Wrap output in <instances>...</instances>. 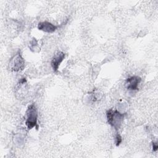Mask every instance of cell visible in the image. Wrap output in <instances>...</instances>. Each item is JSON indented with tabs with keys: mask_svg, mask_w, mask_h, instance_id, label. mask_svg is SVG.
Instances as JSON below:
<instances>
[{
	"mask_svg": "<svg viewBox=\"0 0 158 158\" xmlns=\"http://www.w3.org/2000/svg\"><path fill=\"white\" fill-rule=\"evenodd\" d=\"M65 57V54L61 51H58L53 57L51 60V66L54 72L57 71L59 66Z\"/></svg>",
	"mask_w": 158,
	"mask_h": 158,
	"instance_id": "277c9868",
	"label": "cell"
},
{
	"mask_svg": "<svg viewBox=\"0 0 158 158\" xmlns=\"http://www.w3.org/2000/svg\"><path fill=\"white\" fill-rule=\"evenodd\" d=\"M141 81V78L137 76L129 77L126 80V86L128 90L135 91L138 89V86Z\"/></svg>",
	"mask_w": 158,
	"mask_h": 158,
	"instance_id": "3957f363",
	"label": "cell"
},
{
	"mask_svg": "<svg viewBox=\"0 0 158 158\" xmlns=\"http://www.w3.org/2000/svg\"><path fill=\"white\" fill-rule=\"evenodd\" d=\"M38 28L40 30H41L47 33H52L57 29V27L50 22L45 21V22H42L39 23L38 25Z\"/></svg>",
	"mask_w": 158,
	"mask_h": 158,
	"instance_id": "8992f818",
	"label": "cell"
},
{
	"mask_svg": "<svg viewBox=\"0 0 158 158\" xmlns=\"http://www.w3.org/2000/svg\"><path fill=\"white\" fill-rule=\"evenodd\" d=\"M24 67V61L20 54H17L12 61V69L14 71L22 70Z\"/></svg>",
	"mask_w": 158,
	"mask_h": 158,
	"instance_id": "5b68a950",
	"label": "cell"
},
{
	"mask_svg": "<svg viewBox=\"0 0 158 158\" xmlns=\"http://www.w3.org/2000/svg\"><path fill=\"white\" fill-rule=\"evenodd\" d=\"M106 116L109 123L112 125L115 130H118L124 118V114L118 111L110 109L107 111Z\"/></svg>",
	"mask_w": 158,
	"mask_h": 158,
	"instance_id": "6da1fadb",
	"label": "cell"
},
{
	"mask_svg": "<svg viewBox=\"0 0 158 158\" xmlns=\"http://www.w3.org/2000/svg\"><path fill=\"white\" fill-rule=\"evenodd\" d=\"M122 137L120 136V135L119 134H117V135L115 136V143L117 146L120 145V144L122 142Z\"/></svg>",
	"mask_w": 158,
	"mask_h": 158,
	"instance_id": "52a82bcc",
	"label": "cell"
},
{
	"mask_svg": "<svg viewBox=\"0 0 158 158\" xmlns=\"http://www.w3.org/2000/svg\"><path fill=\"white\" fill-rule=\"evenodd\" d=\"M37 110L34 104L28 106L27 110L26 125L28 129H31L37 124Z\"/></svg>",
	"mask_w": 158,
	"mask_h": 158,
	"instance_id": "7a4b0ae2",
	"label": "cell"
},
{
	"mask_svg": "<svg viewBox=\"0 0 158 158\" xmlns=\"http://www.w3.org/2000/svg\"><path fill=\"white\" fill-rule=\"evenodd\" d=\"M158 148V146H157V144L156 143H152V149H153V151H156Z\"/></svg>",
	"mask_w": 158,
	"mask_h": 158,
	"instance_id": "ba28073f",
	"label": "cell"
}]
</instances>
